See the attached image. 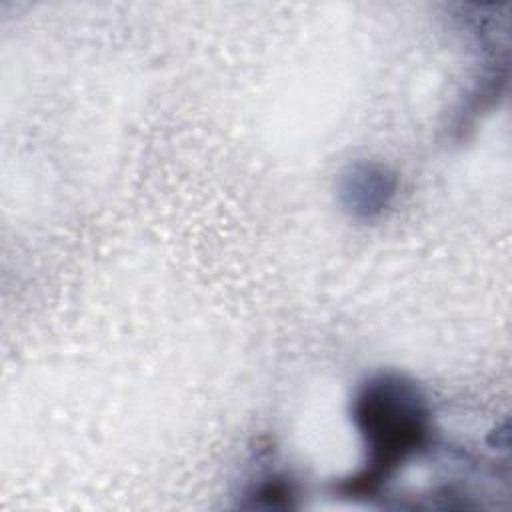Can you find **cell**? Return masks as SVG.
I'll return each mask as SVG.
<instances>
[{"label":"cell","mask_w":512,"mask_h":512,"mask_svg":"<svg viewBox=\"0 0 512 512\" xmlns=\"http://www.w3.org/2000/svg\"><path fill=\"white\" fill-rule=\"evenodd\" d=\"M352 418L364 438L366 466L342 484L348 496L376 494L432 438L430 408L420 388L392 372L372 376L358 388Z\"/></svg>","instance_id":"6da1fadb"},{"label":"cell","mask_w":512,"mask_h":512,"mask_svg":"<svg viewBox=\"0 0 512 512\" xmlns=\"http://www.w3.org/2000/svg\"><path fill=\"white\" fill-rule=\"evenodd\" d=\"M350 190L352 204L356 206L354 210H364L366 214H372L386 204V196L392 194V184L386 182V176L382 172L372 174L370 170H366L364 174H352Z\"/></svg>","instance_id":"7a4b0ae2"}]
</instances>
